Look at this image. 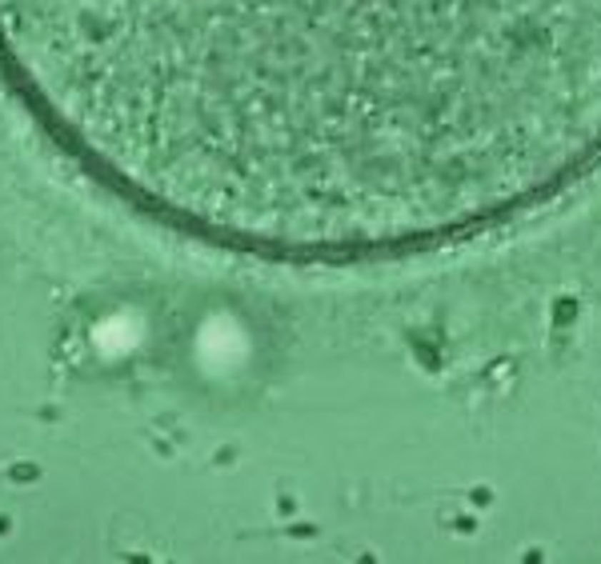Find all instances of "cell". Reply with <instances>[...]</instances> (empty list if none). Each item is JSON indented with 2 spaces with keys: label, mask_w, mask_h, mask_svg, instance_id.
<instances>
[{
  "label": "cell",
  "mask_w": 601,
  "mask_h": 564,
  "mask_svg": "<svg viewBox=\"0 0 601 564\" xmlns=\"http://www.w3.org/2000/svg\"><path fill=\"white\" fill-rule=\"evenodd\" d=\"M0 69L112 196L265 261L441 248L601 164V0H0Z\"/></svg>",
  "instance_id": "obj_1"
}]
</instances>
